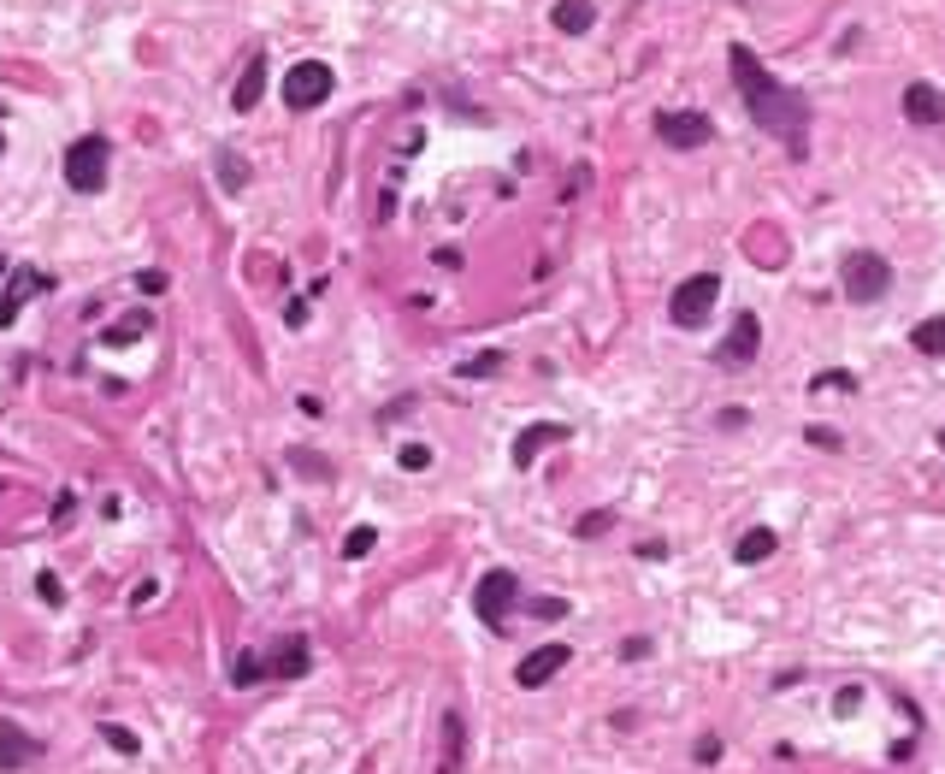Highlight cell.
Here are the masks:
<instances>
[{
    "label": "cell",
    "instance_id": "6da1fadb",
    "mask_svg": "<svg viewBox=\"0 0 945 774\" xmlns=\"http://www.w3.org/2000/svg\"><path fill=\"white\" fill-rule=\"evenodd\" d=\"M727 65H733V83H739L745 107L756 113V125L774 130L792 154H804V130H810V107H804V95H792L786 83H774V71L756 60L745 42H733V48H727Z\"/></svg>",
    "mask_w": 945,
    "mask_h": 774
},
{
    "label": "cell",
    "instance_id": "7a4b0ae2",
    "mask_svg": "<svg viewBox=\"0 0 945 774\" xmlns=\"http://www.w3.org/2000/svg\"><path fill=\"white\" fill-rule=\"evenodd\" d=\"M107 160H113V148L101 142V136H83V142H71L65 148V184L77 195H95L107 184Z\"/></svg>",
    "mask_w": 945,
    "mask_h": 774
},
{
    "label": "cell",
    "instance_id": "3957f363",
    "mask_svg": "<svg viewBox=\"0 0 945 774\" xmlns=\"http://www.w3.org/2000/svg\"><path fill=\"white\" fill-rule=\"evenodd\" d=\"M331 65L325 60H302L284 71V107L290 113H308V107H319V101H331Z\"/></svg>",
    "mask_w": 945,
    "mask_h": 774
},
{
    "label": "cell",
    "instance_id": "277c9868",
    "mask_svg": "<svg viewBox=\"0 0 945 774\" xmlns=\"http://www.w3.org/2000/svg\"><path fill=\"white\" fill-rule=\"evenodd\" d=\"M886 284H892V266L881 255H869V249H857V255L845 260V296L863 308V302H881Z\"/></svg>",
    "mask_w": 945,
    "mask_h": 774
},
{
    "label": "cell",
    "instance_id": "5b68a950",
    "mask_svg": "<svg viewBox=\"0 0 945 774\" xmlns=\"http://www.w3.org/2000/svg\"><path fill=\"white\" fill-rule=\"evenodd\" d=\"M715 296H721V278L715 272H697V278H686L680 290H674V302H668V314H674V325H703L709 320V308H715Z\"/></svg>",
    "mask_w": 945,
    "mask_h": 774
},
{
    "label": "cell",
    "instance_id": "8992f818",
    "mask_svg": "<svg viewBox=\"0 0 945 774\" xmlns=\"http://www.w3.org/2000/svg\"><path fill=\"white\" fill-rule=\"evenodd\" d=\"M514 591H520V580L508 574V568H491L485 580H479V591H473V609H479V621L485 627H503L508 609H514Z\"/></svg>",
    "mask_w": 945,
    "mask_h": 774
},
{
    "label": "cell",
    "instance_id": "52a82bcc",
    "mask_svg": "<svg viewBox=\"0 0 945 774\" xmlns=\"http://www.w3.org/2000/svg\"><path fill=\"white\" fill-rule=\"evenodd\" d=\"M314 668V650H308V639H278L272 645V656H260V674L266 680H302Z\"/></svg>",
    "mask_w": 945,
    "mask_h": 774
},
{
    "label": "cell",
    "instance_id": "ba28073f",
    "mask_svg": "<svg viewBox=\"0 0 945 774\" xmlns=\"http://www.w3.org/2000/svg\"><path fill=\"white\" fill-rule=\"evenodd\" d=\"M656 136H662L668 148H703V142L715 136V125H709L703 113H662V119H656Z\"/></svg>",
    "mask_w": 945,
    "mask_h": 774
},
{
    "label": "cell",
    "instance_id": "9c48e42d",
    "mask_svg": "<svg viewBox=\"0 0 945 774\" xmlns=\"http://www.w3.org/2000/svg\"><path fill=\"white\" fill-rule=\"evenodd\" d=\"M562 668H567V645H538L526 662H520V668H514V686H526V692H532V686L556 680Z\"/></svg>",
    "mask_w": 945,
    "mask_h": 774
},
{
    "label": "cell",
    "instance_id": "30bf717a",
    "mask_svg": "<svg viewBox=\"0 0 945 774\" xmlns=\"http://www.w3.org/2000/svg\"><path fill=\"white\" fill-rule=\"evenodd\" d=\"M756 349H762V325H756V314H739L733 331H727V343H721V361L727 367H751Z\"/></svg>",
    "mask_w": 945,
    "mask_h": 774
},
{
    "label": "cell",
    "instance_id": "8fae6325",
    "mask_svg": "<svg viewBox=\"0 0 945 774\" xmlns=\"http://www.w3.org/2000/svg\"><path fill=\"white\" fill-rule=\"evenodd\" d=\"M567 426H556V420H544V426H526L520 438H514V467H532L538 455H544V444H562Z\"/></svg>",
    "mask_w": 945,
    "mask_h": 774
},
{
    "label": "cell",
    "instance_id": "7c38bea8",
    "mask_svg": "<svg viewBox=\"0 0 945 774\" xmlns=\"http://www.w3.org/2000/svg\"><path fill=\"white\" fill-rule=\"evenodd\" d=\"M30 757H36V739H30V733H24L18 721H6V727H0V774L24 769Z\"/></svg>",
    "mask_w": 945,
    "mask_h": 774
},
{
    "label": "cell",
    "instance_id": "4fadbf2b",
    "mask_svg": "<svg viewBox=\"0 0 945 774\" xmlns=\"http://www.w3.org/2000/svg\"><path fill=\"white\" fill-rule=\"evenodd\" d=\"M904 113H910L916 125H940L945 119L940 89H934V83H910V89H904Z\"/></svg>",
    "mask_w": 945,
    "mask_h": 774
},
{
    "label": "cell",
    "instance_id": "5bb4252c",
    "mask_svg": "<svg viewBox=\"0 0 945 774\" xmlns=\"http://www.w3.org/2000/svg\"><path fill=\"white\" fill-rule=\"evenodd\" d=\"M260 95H266V60H254L243 77H237V89H231V107L237 113H254L260 107Z\"/></svg>",
    "mask_w": 945,
    "mask_h": 774
},
{
    "label": "cell",
    "instance_id": "9a60e30c",
    "mask_svg": "<svg viewBox=\"0 0 945 774\" xmlns=\"http://www.w3.org/2000/svg\"><path fill=\"white\" fill-rule=\"evenodd\" d=\"M591 18H597V12H591V0H556V12H550V24L567 30V36H585V30H591Z\"/></svg>",
    "mask_w": 945,
    "mask_h": 774
},
{
    "label": "cell",
    "instance_id": "2e32d148",
    "mask_svg": "<svg viewBox=\"0 0 945 774\" xmlns=\"http://www.w3.org/2000/svg\"><path fill=\"white\" fill-rule=\"evenodd\" d=\"M30 290H42V278H36V272H18V278H12V290L0 296V325L18 320V308H24V296H30Z\"/></svg>",
    "mask_w": 945,
    "mask_h": 774
},
{
    "label": "cell",
    "instance_id": "e0dca14e",
    "mask_svg": "<svg viewBox=\"0 0 945 774\" xmlns=\"http://www.w3.org/2000/svg\"><path fill=\"white\" fill-rule=\"evenodd\" d=\"M910 343H916L922 355H934V361H945V314H934V320H922L916 331H910Z\"/></svg>",
    "mask_w": 945,
    "mask_h": 774
},
{
    "label": "cell",
    "instance_id": "ac0fdd59",
    "mask_svg": "<svg viewBox=\"0 0 945 774\" xmlns=\"http://www.w3.org/2000/svg\"><path fill=\"white\" fill-rule=\"evenodd\" d=\"M733 556H739V562H762V556H774V532H768V526L745 532V538L733 544Z\"/></svg>",
    "mask_w": 945,
    "mask_h": 774
},
{
    "label": "cell",
    "instance_id": "d6986e66",
    "mask_svg": "<svg viewBox=\"0 0 945 774\" xmlns=\"http://www.w3.org/2000/svg\"><path fill=\"white\" fill-rule=\"evenodd\" d=\"M142 331H148V314H130V320L107 325V331H101V343H107V349H119V343H130V337H142Z\"/></svg>",
    "mask_w": 945,
    "mask_h": 774
},
{
    "label": "cell",
    "instance_id": "ffe728a7",
    "mask_svg": "<svg viewBox=\"0 0 945 774\" xmlns=\"http://www.w3.org/2000/svg\"><path fill=\"white\" fill-rule=\"evenodd\" d=\"M497 367H503V355H497V349H485V355H473V361H461V367H455V379H491Z\"/></svg>",
    "mask_w": 945,
    "mask_h": 774
},
{
    "label": "cell",
    "instance_id": "44dd1931",
    "mask_svg": "<svg viewBox=\"0 0 945 774\" xmlns=\"http://www.w3.org/2000/svg\"><path fill=\"white\" fill-rule=\"evenodd\" d=\"M373 544H378V532H373V526H355V532L343 538V556H349V562H361V556H367Z\"/></svg>",
    "mask_w": 945,
    "mask_h": 774
},
{
    "label": "cell",
    "instance_id": "7402d4cb",
    "mask_svg": "<svg viewBox=\"0 0 945 774\" xmlns=\"http://www.w3.org/2000/svg\"><path fill=\"white\" fill-rule=\"evenodd\" d=\"M219 172H225V184H231V190H243V184H249V172H243V154H231V148L219 154Z\"/></svg>",
    "mask_w": 945,
    "mask_h": 774
},
{
    "label": "cell",
    "instance_id": "603a6c76",
    "mask_svg": "<svg viewBox=\"0 0 945 774\" xmlns=\"http://www.w3.org/2000/svg\"><path fill=\"white\" fill-rule=\"evenodd\" d=\"M231 680H237V686H260V656H237Z\"/></svg>",
    "mask_w": 945,
    "mask_h": 774
},
{
    "label": "cell",
    "instance_id": "cb8c5ba5",
    "mask_svg": "<svg viewBox=\"0 0 945 774\" xmlns=\"http://www.w3.org/2000/svg\"><path fill=\"white\" fill-rule=\"evenodd\" d=\"M101 733H107V745H113V751H136V733H125V727H119V721H107V727H101Z\"/></svg>",
    "mask_w": 945,
    "mask_h": 774
},
{
    "label": "cell",
    "instance_id": "d4e9b609",
    "mask_svg": "<svg viewBox=\"0 0 945 774\" xmlns=\"http://www.w3.org/2000/svg\"><path fill=\"white\" fill-rule=\"evenodd\" d=\"M396 461L420 473V467H432V450H426V444H402V455H396Z\"/></svg>",
    "mask_w": 945,
    "mask_h": 774
},
{
    "label": "cell",
    "instance_id": "484cf974",
    "mask_svg": "<svg viewBox=\"0 0 945 774\" xmlns=\"http://www.w3.org/2000/svg\"><path fill=\"white\" fill-rule=\"evenodd\" d=\"M532 615H544V621H556V615H567V603H562V597H538V603H532Z\"/></svg>",
    "mask_w": 945,
    "mask_h": 774
},
{
    "label": "cell",
    "instance_id": "4316f807",
    "mask_svg": "<svg viewBox=\"0 0 945 774\" xmlns=\"http://www.w3.org/2000/svg\"><path fill=\"white\" fill-rule=\"evenodd\" d=\"M816 390H857V379H851V373H821Z\"/></svg>",
    "mask_w": 945,
    "mask_h": 774
},
{
    "label": "cell",
    "instance_id": "83f0119b",
    "mask_svg": "<svg viewBox=\"0 0 945 774\" xmlns=\"http://www.w3.org/2000/svg\"><path fill=\"white\" fill-rule=\"evenodd\" d=\"M36 591H42V603H60L65 591H60V580L54 574H36Z\"/></svg>",
    "mask_w": 945,
    "mask_h": 774
},
{
    "label": "cell",
    "instance_id": "f1b7e54d",
    "mask_svg": "<svg viewBox=\"0 0 945 774\" xmlns=\"http://www.w3.org/2000/svg\"><path fill=\"white\" fill-rule=\"evenodd\" d=\"M810 444H821V450H839V432H827V426H810Z\"/></svg>",
    "mask_w": 945,
    "mask_h": 774
},
{
    "label": "cell",
    "instance_id": "f546056e",
    "mask_svg": "<svg viewBox=\"0 0 945 774\" xmlns=\"http://www.w3.org/2000/svg\"><path fill=\"white\" fill-rule=\"evenodd\" d=\"M603 526H609V515H585V520H579V538H597Z\"/></svg>",
    "mask_w": 945,
    "mask_h": 774
},
{
    "label": "cell",
    "instance_id": "4dcf8cb0",
    "mask_svg": "<svg viewBox=\"0 0 945 774\" xmlns=\"http://www.w3.org/2000/svg\"><path fill=\"white\" fill-rule=\"evenodd\" d=\"M136 284H142V290H148V296H160V290H166V272H142V278H136Z\"/></svg>",
    "mask_w": 945,
    "mask_h": 774
},
{
    "label": "cell",
    "instance_id": "1f68e13d",
    "mask_svg": "<svg viewBox=\"0 0 945 774\" xmlns=\"http://www.w3.org/2000/svg\"><path fill=\"white\" fill-rule=\"evenodd\" d=\"M721 757V739H697V763H715Z\"/></svg>",
    "mask_w": 945,
    "mask_h": 774
},
{
    "label": "cell",
    "instance_id": "d6a6232c",
    "mask_svg": "<svg viewBox=\"0 0 945 774\" xmlns=\"http://www.w3.org/2000/svg\"><path fill=\"white\" fill-rule=\"evenodd\" d=\"M432 266H443V272H455V266H461V249H438V255H432Z\"/></svg>",
    "mask_w": 945,
    "mask_h": 774
},
{
    "label": "cell",
    "instance_id": "836d02e7",
    "mask_svg": "<svg viewBox=\"0 0 945 774\" xmlns=\"http://www.w3.org/2000/svg\"><path fill=\"white\" fill-rule=\"evenodd\" d=\"M0 278H6V260H0Z\"/></svg>",
    "mask_w": 945,
    "mask_h": 774
},
{
    "label": "cell",
    "instance_id": "e575fe53",
    "mask_svg": "<svg viewBox=\"0 0 945 774\" xmlns=\"http://www.w3.org/2000/svg\"><path fill=\"white\" fill-rule=\"evenodd\" d=\"M940 450H945V438H940Z\"/></svg>",
    "mask_w": 945,
    "mask_h": 774
},
{
    "label": "cell",
    "instance_id": "d590c367",
    "mask_svg": "<svg viewBox=\"0 0 945 774\" xmlns=\"http://www.w3.org/2000/svg\"><path fill=\"white\" fill-rule=\"evenodd\" d=\"M0 148H6V142H0Z\"/></svg>",
    "mask_w": 945,
    "mask_h": 774
}]
</instances>
